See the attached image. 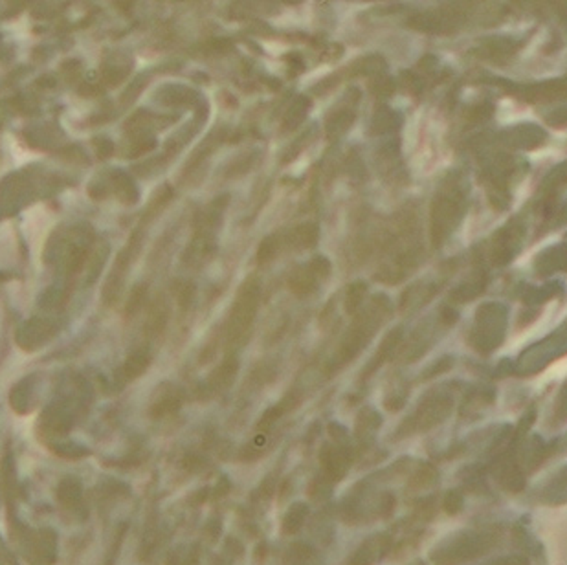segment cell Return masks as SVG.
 <instances>
[{
    "mask_svg": "<svg viewBox=\"0 0 567 565\" xmlns=\"http://www.w3.org/2000/svg\"><path fill=\"white\" fill-rule=\"evenodd\" d=\"M259 281L258 278H248L242 282L241 290L237 294L235 305L231 309L228 319V338L235 343H244L252 329L253 318L258 312Z\"/></svg>",
    "mask_w": 567,
    "mask_h": 565,
    "instance_id": "obj_1",
    "label": "cell"
},
{
    "mask_svg": "<svg viewBox=\"0 0 567 565\" xmlns=\"http://www.w3.org/2000/svg\"><path fill=\"white\" fill-rule=\"evenodd\" d=\"M354 121V110L351 107H340V109L331 110V114L327 116V138L331 141H336L349 131V127Z\"/></svg>",
    "mask_w": 567,
    "mask_h": 565,
    "instance_id": "obj_2",
    "label": "cell"
},
{
    "mask_svg": "<svg viewBox=\"0 0 567 565\" xmlns=\"http://www.w3.org/2000/svg\"><path fill=\"white\" fill-rule=\"evenodd\" d=\"M158 98L165 105H193L199 101V96L195 90L188 89V87H177V84L163 87L158 92Z\"/></svg>",
    "mask_w": 567,
    "mask_h": 565,
    "instance_id": "obj_3",
    "label": "cell"
},
{
    "mask_svg": "<svg viewBox=\"0 0 567 565\" xmlns=\"http://www.w3.org/2000/svg\"><path fill=\"white\" fill-rule=\"evenodd\" d=\"M310 109V100L305 98V96H300L298 100L289 107V110L285 112L283 116V131H294L298 127L301 125L307 118V112Z\"/></svg>",
    "mask_w": 567,
    "mask_h": 565,
    "instance_id": "obj_4",
    "label": "cell"
},
{
    "mask_svg": "<svg viewBox=\"0 0 567 565\" xmlns=\"http://www.w3.org/2000/svg\"><path fill=\"white\" fill-rule=\"evenodd\" d=\"M289 287L290 290L298 296H307L314 290L316 287V278L314 273L310 272L309 267H301L298 270L292 272V276L289 278Z\"/></svg>",
    "mask_w": 567,
    "mask_h": 565,
    "instance_id": "obj_5",
    "label": "cell"
},
{
    "mask_svg": "<svg viewBox=\"0 0 567 565\" xmlns=\"http://www.w3.org/2000/svg\"><path fill=\"white\" fill-rule=\"evenodd\" d=\"M384 69H386V61L380 55H368V57H362L357 63H352L349 66V72H351V75L377 78V75H382Z\"/></svg>",
    "mask_w": 567,
    "mask_h": 565,
    "instance_id": "obj_6",
    "label": "cell"
},
{
    "mask_svg": "<svg viewBox=\"0 0 567 565\" xmlns=\"http://www.w3.org/2000/svg\"><path fill=\"white\" fill-rule=\"evenodd\" d=\"M168 319H169L168 305H165L163 299H156V301L152 303L151 310H149L147 325H145L149 334H160V332H163L165 325H168Z\"/></svg>",
    "mask_w": 567,
    "mask_h": 565,
    "instance_id": "obj_7",
    "label": "cell"
},
{
    "mask_svg": "<svg viewBox=\"0 0 567 565\" xmlns=\"http://www.w3.org/2000/svg\"><path fill=\"white\" fill-rule=\"evenodd\" d=\"M112 186H114V193L120 197L121 202L132 204L138 199V189L134 188V183L127 174L114 173L112 174Z\"/></svg>",
    "mask_w": 567,
    "mask_h": 565,
    "instance_id": "obj_8",
    "label": "cell"
},
{
    "mask_svg": "<svg viewBox=\"0 0 567 565\" xmlns=\"http://www.w3.org/2000/svg\"><path fill=\"white\" fill-rule=\"evenodd\" d=\"M366 294H368V287L366 282L357 281L349 285L345 290V299H343V307H345L347 314H354L358 312V309L362 307L363 299H366Z\"/></svg>",
    "mask_w": 567,
    "mask_h": 565,
    "instance_id": "obj_9",
    "label": "cell"
},
{
    "mask_svg": "<svg viewBox=\"0 0 567 565\" xmlns=\"http://www.w3.org/2000/svg\"><path fill=\"white\" fill-rule=\"evenodd\" d=\"M397 125V116L388 107H378L371 120V134H384Z\"/></svg>",
    "mask_w": 567,
    "mask_h": 565,
    "instance_id": "obj_10",
    "label": "cell"
},
{
    "mask_svg": "<svg viewBox=\"0 0 567 565\" xmlns=\"http://www.w3.org/2000/svg\"><path fill=\"white\" fill-rule=\"evenodd\" d=\"M318 237H320V230L318 226L312 224V222H307V224L298 226L292 233V241L298 248H312L318 242Z\"/></svg>",
    "mask_w": 567,
    "mask_h": 565,
    "instance_id": "obj_11",
    "label": "cell"
},
{
    "mask_svg": "<svg viewBox=\"0 0 567 565\" xmlns=\"http://www.w3.org/2000/svg\"><path fill=\"white\" fill-rule=\"evenodd\" d=\"M278 251H279V237L278 235L267 237V239H263V242H261L258 248V262L259 264L270 262L273 257L278 255Z\"/></svg>",
    "mask_w": 567,
    "mask_h": 565,
    "instance_id": "obj_12",
    "label": "cell"
},
{
    "mask_svg": "<svg viewBox=\"0 0 567 565\" xmlns=\"http://www.w3.org/2000/svg\"><path fill=\"white\" fill-rule=\"evenodd\" d=\"M369 90L377 98H389L395 92V83L389 78H386V75H377V78H371Z\"/></svg>",
    "mask_w": 567,
    "mask_h": 565,
    "instance_id": "obj_13",
    "label": "cell"
},
{
    "mask_svg": "<svg viewBox=\"0 0 567 565\" xmlns=\"http://www.w3.org/2000/svg\"><path fill=\"white\" fill-rule=\"evenodd\" d=\"M310 272L314 273L316 279H327L329 276H331V262H329V259H325V257H314L312 261H310L309 264Z\"/></svg>",
    "mask_w": 567,
    "mask_h": 565,
    "instance_id": "obj_14",
    "label": "cell"
},
{
    "mask_svg": "<svg viewBox=\"0 0 567 565\" xmlns=\"http://www.w3.org/2000/svg\"><path fill=\"white\" fill-rule=\"evenodd\" d=\"M145 294H147V290H145V287H143V285H140V287H136L134 290H132L131 298H129V301H127V307H125V314L127 316H132L134 312H138V309L142 307L143 299H145Z\"/></svg>",
    "mask_w": 567,
    "mask_h": 565,
    "instance_id": "obj_15",
    "label": "cell"
},
{
    "mask_svg": "<svg viewBox=\"0 0 567 565\" xmlns=\"http://www.w3.org/2000/svg\"><path fill=\"white\" fill-rule=\"evenodd\" d=\"M177 299H179V305L182 307V310H188L191 305H193L195 299V287L191 282H182L179 287V292H177Z\"/></svg>",
    "mask_w": 567,
    "mask_h": 565,
    "instance_id": "obj_16",
    "label": "cell"
},
{
    "mask_svg": "<svg viewBox=\"0 0 567 565\" xmlns=\"http://www.w3.org/2000/svg\"><path fill=\"white\" fill-rule=\"evenodd\" d=\"M147 355H143V352H136V355H132L131 358H129V361H127V373L129 375H138V373H142L145 367H147Z\"/></svg>",
    "mask_w": 567,
    "mask_h": 565,
    "instance_id": "obj_17",
    "label": "cell"
},
{
    "mask_svg": "<svg viewBox=\"0 0 567 565\" xmlns=\"http://www.w3.org/2000/svg\"><path fill=\"white\" fill-rule=\"evenodd\" d=\"M171 189L169 188H163L160 189V193L154 197V200L151 202V206H149V211H147V217H154V213H158V211L162 210L163 206L168 204L169 199H171Z\"/></svg>",
    "mask_w": 567,
    "mask_h": 565,
    "instance_id": "obj_18",
    "label": "cell"
},
{
    "mask_svg": "<svg viewBox=\"0 0 567 565\" xmlns=\"http://www.w3.org/2000/svg\"><path fill=\"white\" fill-rule=\"evenodd\" d=\"M231 48V42L228 39H211L202 46L204 53H213V55H219V53L228 52Z\"/></svg>",
    "mask_w": 567,
    "mask_h": 565,
    "instance_id": "obj_19",
    "label": "cell"
},
{
    "mask_svg": "<svg viewBox=\"0 0 567 565\" xmlns=\"http://www.w3.org/2000/svg\"><path fill=\"white\" fill-rule=\"evenodd\" d=\"M252 165V156H239L235 162H231V165L228 168V177H235V174L244 173L248 168Z\"/></svg>",
    "mask_w": 567,
    "mask_h": 565,
    "instance_id": "obj_20",
    "label": "cell"
},
{
    "mask_svg": "<svg viewBox=\"0 0 567 565\" xmlns=\"http://www.w3.org/2000/svg\"><path fill=\"white\" fill-rule=\"evenodd\" d=\"M145 87V83H143V79H138V81H134V83L129 87V90H127L125 94H123V103H131V101H134V98H136L140 92H142V89Z\"/></svg>",
    "mask_w": 567,
    "mask_h": 565,
    "instance_id": "obj_21",
    "label": "cell"
},
{
    "mask_svg": "<svg viewBox=\"0 0 567 565\" xmlns=\"http://www.w3.org/2000/svg\"><path fill=\"white\" fill-rule=\"evenodd\" d=\"M96 149H98V154L100 158H107L112 154V143L111 140H96Z\"/></svg>",
    "mask_w": 567,
    "mask_h": 565,
    "instance_id": "obj_22",
    "label": "cell"
}]
</instances>
